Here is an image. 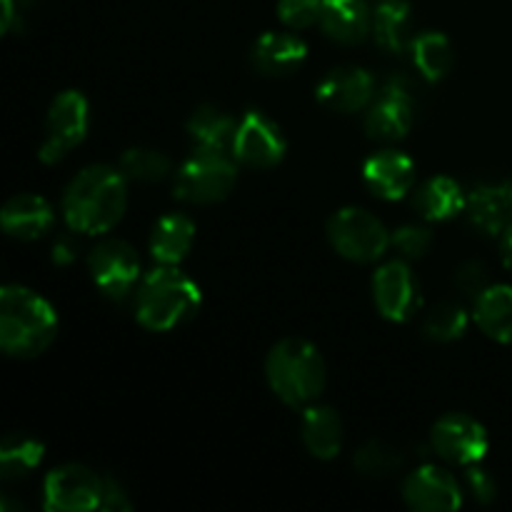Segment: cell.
<instances>
[{
	"mask_svg": "<svg viewBox=\"0 0 512 512\" xmlns=\"http://www.w3.org/2000/svg\"><path fill=\"white\" fill-rule=\"evenodd\" d=\"M128 208V178L120 168L88 165L63 195V218L73 233L103 235L120 223Z\"/></svg>",
	"mask_w": 512,
	"mask_h": 512,
	"instance_id": "6da1fadb",
	"label": "cell"
},
{
	"mask_svg": "<svg viewBox=\"0 0 512 512\" xmlns=\"http://www.w3.org/2000/svg\"><path fill=\"white\" fill-rule=\"evenodd\" d=\"M58 333L53 305L23 285H5L0 293V345L13 358H35Z\"/></svg>",
	"mask_w": 512,
	"mask_h": 512,
	"instance_id": "7a4b0ae2",
	"label": "cell"
},
{
	"mask_svg": "<svg viewBox=\"0 0 512 512\" xmlns=\"http://www.w3.org/2000/svg\"><path fill=\"white\" fill-rule=\"evenodd\" d=\"M325 360L313 343L285 338L270 348L265 358V378L270 390L290 408H308L325 390Z\"/></svg>",
	"mask_w": 512,
	"mask_h": 512,
	"instance_id": "3957f363",
	"label": "cell"
},
{
	"mask_svg": "<svg viewBox=\"0 0 512 512\" xmlns=\"http://www.w3.org/2000/svg\"><path fill=\"white\" fill-rule=\"evenodd\" d=\"M203 303L198 283L175 265H160L145 275L138 290V323L153 333H168L188 323Z\"/></svg>",
	"mask_w": 512,
	"mask_h": 512,
	"instance_id": "277c9868",
	"label": "cell"
},
{
	"mask_svg": "<svg viewBox=\"0 0 512 512\" xmlns=\"http://www.w3.org/2000/svg\"><path fill=\"white\" fill-rule=\"evenodd\" d=\"M235 183H238V170L228 155L195 150L175 173L173 193L183 203L210 205L228 198Z\"/></svg>",
	"mask_w": 512,
	"mask_h": 512,
	"instance_id": "5b68a950",
	"label": "cell"
},
{
	"mask_svg": "<svg viewBox=\"0 0 512 512\" xmlns=\"http://www.w3.org/2000/svg\"><path fill=\"white\" fill-rule=\"evenodd\" d=\"M330 245L353 263H373L390 248V233L380 218L363 208H340L328 220Z\"/></svg>",
	"mask_w": 512,
	"mask_h": 512,
	"instance_id": "8992f818",
	"label": "cell"
},
{
	"mask_svg": "<svg viewBox=\"0 0 512 512\" xmlns=\"http://www.w3.org/2000/svg\"><path fill=\"white\" fill-rule=\"evenodd\" d=\"M90 128L88 100L80 90H63L55 95L45 118V140L40 145V163L55 165L85 140Z\"/></svg>",
	"mask_w": 512,
	"mask_h": 512,
	"instance_id": "52a82bcc",
	"label": "cell"
},
{
	"mask_svg": "<svg viewBox=\"0 0 512 512\" xmlns=\"http://www.w3.org/2000/svg\"><path fill=\"white\" fill-rule=\"evenodd\" d=\"M105 480L78 463H68L48 473L43 483L45 510L90 512L103 508Z\"/></svg>",
	"mask_w": 512,
	"mask_h": 512,
	"instance_id": "ba28073f",
	"label": "cell"
},
{
	"mask_svg": "<svg viewBox=\"0 0 512 512\" xmlns=\"http://www.w3.org/2000/svg\"><path fill=\"white\" fill-rule=\"evenodd\" d=\"M430 445L443 460L453 465H478L488 455L490 438L485 425L465 413H448L430 430Z\"/></svg>",
	"mask_w": 512,
	"mask_h": 512,
	"instance_id": "9c48e42d",
	"label": "cell"
},
{
	"mask_svg": "<svg viewBox=\"0 0 512 512\" xmlns=\"http://www.w3.org/2000/svg\"><path fill=\"white\" fill-rule=\"evenodd\" d=\"M90 278L105 298L120 300L138 285L140 258L135 248L125 240L110 238L95 245L88 258Z\"/></svg>",
	"mask_w": 512,
	"mask_h": 512,
	"instance_id": "30bf717a",
	"label": "cell"
},
{
	"mask_svg": "<svg viewBox=\"0 0 512 512\" xmlns=\"http://www.w3.org/2000/svg\"><path fill=\"white\" fill-rule=\"evenodd\" d=\"M373 298L380 315L390 323H408L420 310V285L405 260H390L373 275Z\"/></svg>",
	"mask_w": 512,
	"mask_h": 512,
	"instance_id": "8fae6325",
	"label": "cell"
},
{
	"mask_svg": "<svg viewBox=\"0 0 512 512\" xmlns=\"http://www.w3.org/2000/svg\"><path fill=\"white\" fill-rule=\"evenodd\" d=\"M288 143L275 120L260 110H248L238 123L233 155L250 168H275L285 158Z\"/></svg>",
	"mask_w": 512,
	"mask_h": 512,
	"instance_id": "7c38bea8",
	"label": "cell"
},
{
	"mask_svg": "<svg viewBox=\"0 0 512 512\" xmlns=\"http://www.w3.org/2000/svg\"><path fill=\"white\" fill-rule=\"evenodd\" d=\"M415 120L413 88L405 78H393L385 83L383 95L375 100L365 118V130L370 138L400 140L410 133Z\"/></svg>",
	"mask_w": 512,
	"mask_h": 512,
	"instance_id": "4fadbf2b",
	"label": "cell"
},
{
	"mask_svg": "<svg viewBox=\"0 0 512 512\" xmlns=\"http://www.w3.org/2000/svg\"><path fill=\"white\" fill-rule=\"evenodd\" d=\"M403 498L413 510H458L463 505V490L455 475L440 465H420L405 480Z\"/></svg>",
	"mask_w": 512,
	"mask_h": 512,
	"instance_id": "5bb4252c",
	"label": "cell"
},
{
	"mask_svg": "<svg viewBox=\"0 0 512 512\" xmlns=\"http://www.w3.org/2000/svg\"><path fill=\"white\" fill-rule=\"evenodd\" d=\"M315 95L333 113H358L373 100L375 78L368 70L343 65V68H333L320 80Z\"/></svg>",
	"mask_w": 512,
	"mask_h": 512,
	"instance_id": "9a60e30c",
	"label": "cell"
},
{
	"mask_svg": "<svg viewBox=\"0 0 512 512\" xmlns=\"http://www.w3.org/2000/svg\"><path fill=\"white\" fill-rule=\"evenodd\" d=\"M363 180L370 193L393 203L413 190L415 163L400 150H378L365 160Z\"/></svg>",
	"mask_w": 512,
	"mask_h": 512,
	"instance_id": "2e32d148",
	"label": "cell"
},
{
	"mask_svg": "<svg viewBox=\"0 0 512 512\" xmlns=\"http://www.w3.org/2000/svg\"><path fill=\"white\" fill-rule=\"evenodd\" d=\"M0 223L10 238L18 240H38L45 233H50L55 223V213L50 203L40 195L20 193L5 203L0 213Z\"/></svg>",
	"mask_w": 512,
	"mask_h": 512,
	"instance_id": "e0dca14e",
	"label": "cell"
},
{
	"mask_svg": "<svg viewBox=\"0 0 512 512\" xmlns=\"http://www.w3.org/2000/svg\"><path fill=\"white\" fill-rule=\"evenodd\" d=\"M465 210L470 223L485 235H503L512 225V183L480 185L470 193Z\"/></svg>",
	"mask_w": 512,
	"mask_h": 512,
	"instance_id": "ac0fdd59",
	"label": "cell"
},
{
	"mask_svg": "<svg viewBox=\"0 0 512 512\" xmlns=\"http://www.w3.org/2000/svg\"><path fill=\"white\" fill-rule=\"evenodd\" d=\"M320 25L335 43H363L373 30V13L365 0H323Z\"/></svg>",
	"mask_w": 512,
	"mask_h": 512,
	"instance_id": "d6986e66",
	"label": "cell"
},
{
	"mask_svg": "<svg viewBox=\"0 0 512 512\" xmlns=\"http://www.w3.org/2000/svg\"><path fill=\"white\" fill-rule=\"evenodd\" d=\"M308 58V45L290 33H265L255 40L253 60L255 70L263 75H290Z\"/></svg>",
	"mask_w": 512,
	"mask_h": 512,
	"instance_id": "ffe728a7",
	"label": "cell"
},
{
	"mask_svg": "<svg viewBox=\"0 0 512 512\" xmlns=\"http://www.w3.org/2000/svg\"><path fill=\"white\" fill-rule=\"evenodd\" d=\"M300 438L308 453L318 460L338 458L343 448V423L330 405H308L300 420Z\"/></svg>",
	"mask_w": 512,
	"mask_h": 512,
	"instance_id": "44dd1931",
	"label": "cell"
},
{
	"mask_svg": "<svg viewBox=\"0 0 512 512\" xmlns=\"http://www.w3.org/2000/svg\"><path fill=\"white\" fill-rule=\"evenodd\" d=\"M188 135L198 153H220L225 155L233 150L238 123L215 105H200L188 120Z\"/></svg>",
	"mask_w": 512,
	"mask_h": 512,
	"instance_id": "7402d4cb",
	"label": "cell"
},
{
	"mask_svg": "<svg viewBox=\"0 0 512 512\" xmlns=\"http://www.w3.org/2000/svg\"><path fill=\"white\" fill-rule=\"evenodd\" d=\"M195 243V223L183 213H168L155 223L150 255L160 265H178Z\"/></svg>",
	"mask_w": 512,
	"mask_h": 512,
	"instance_id": "603a6c76",
	"label": "cell"
},
{
	"mask_svg": "<svg viewBox=\"0 0 512 512\" xmlns=\"http://www.w3.org/2000/svg\"><path fill=\"white\" fill-rule=\"evenodd\" d=\"M473 315L488 338L512 345V285H490L475 300Z\"/></svg>",
	"mask_w": 512,
	"mask_h": 512,
	"instance_id": "cb8c5ba5",
	"label": "cell"
},
{
	"mask_svg": "<svg viewBox=\"0 0 512 512\" xmlns=\"http://www.w3.org/2000/svg\"><path fill=\"white\" fill-rule=\"evenodd\" d=\"M465 205H468V200H465L463 188L448 175H435V178L425 180L423 188L415 193V208L430 223L453 220L455 215L463 213Z\"/></svg>",
	"mask_w": 512,
	"mask_h": 512,
	"instance_id": "d4e9b609",
	"label": "cell"
},
{
	"mask_svg": "<svg viewBox=\"0 0 512 512\" xmlns=\"http://www.w3.org/2000/svg\"><path fill=\"white\" fill-rule=\"evenodd\" d=\"M410 10L408 0H380L373 10V35L380 48L390 53H400L405 48L410 28Z\"/></svg>",
	"mask_w": 512,
	"mask_h": 512,
	"instance_id": "484cf974",
	"label": "cell"
},
{
	"mask_svg": "<svg viewBox=\"0 0 512 512\" xmlns=\"http://www.w3.org/2000/svg\"><path fill=\"white\" fill-rule=\"evenodd\" d=\"M43 443L28 433H10L0 445V473L3 480H18L43 463Z\"/></svg>",
	"mask_w": 512,
	"mask_h": 512,
	"instance_id": "4316f807",
	"label": "cell"
},
{
	"mask_svg": "<svg viewBox=\"0 0 512 512\" xmlns=\"http://www.w3.org/2000/svg\"><path fill=\"white\" fill-rule=\"evenodd\" d=\"M413 60L425 80L438 83L453 68V45L443 33L428 30L413 40Z\"/></svg>",
	"mask_w": 512,
	"mask_h": 512,
	"instance_id": "83f0119b",
	"label": "cell"
},
{
	"mask_svg": "<svg viewBox=\"0 0 512 512\" xmlns=\"http://www.w3.org/2000/svg\"><path fill=\"white\" fill-rule=\"evenodd\" d=\"M120 170L135 183H158L173 170V160L168 153L155 148H128L120 155Z\"/></svg>",
	"mask_w": 512,
	"mask_h": 512,
	"instance_id": "f1b7e54d",
	"label": "cell"
},
{
	"mask_svg": "<svg viewBox=\"0 0 512 512\" xmlns=\"http://www.w3.org/2000/svg\"><path fill=\"white\" fill-rule=\"evenodd\" d=\"M468 310L458 303H440L425 315L423 335L433 343H453L468 330Z\"/></svg>",
	"mask_w": 512,
	"mask_h": 512,
	"instance_id": "f546056e",
	"label": "cell"
},
{
	"mask_svg": "<svg viewBox=\"0 0 512 512\" xmlns=\"http://www.w3.org/2000/svg\"><path fill=\"white\" fill-rule=\"evenodd\" d=\"M355 468L365 478H388L403 465V455L385 440H368L353 458Z\"/></svg>",
	"mask_w": 512,
	"mask_h": 512,
	"instance_id": "4dcf8cb0",
	"label": "cell"
},
{
	"mask_svg": "<svg viewBox=\"0 0 512 512\" xmlns=\"http://www.w3.org/2000/svg\"><path fill=\"white\" fill-rule=\"evenodd\" d=\"M390 245L403 255L405 260H420L433 248V233L420 225H403L390 233Z\"/></svg>",
	"mask_w": 512,
	"mask_h": 512,
	"instance_id": "1f68e13d",
	"label": "cell"
},
{
	"mask_svg": "<svg viewBox=\"0 0 512 512\" xmlns=\"http://www.w3.org/2000/svg\"><path fill=\"white\" fill-rule=\"evenodd\" d=\"M320 13H323V0H280L278 3V18L293 30L320 23Z\"/></svg>",
	"mask_w": 512,
	"mask_h": 512,
	"instance_id": "d6a6232c",
	"label": "cell"
},
{
	"mask_svg": "<svg viewBox=\"0 0 512 512\" xmlns=\"http://www.w3.org/2000/svg\"><path fill=\"white\" fill-rule=\"evenodd\" d=\"M455 285L463 290V295L478 300L480 295H483L485 290L490 288V285H488V270H485V265L470 260V263L460 265L458 275H455Z\"/></svg>",
	"mask_w": 512,
	"mask_h": 512,
	"instance_id": "836d02e7",
	"label": "cell"
},
{
	"mask_svg": "<svg viewBox=\"0 0 512 512\" xmlns=\"http://www.w3.org/2000/svg\"><path fill=\"white\" fill-rule=\"evenodd\" d=\"M465 485H468V490L480 505H490L495 500V493H498V483H495L488 470L480 468V463L470 465L468 473H465Z\"/></svg>",
	"mask_w": 512,
	"mask_h": 512,
	"instance_id": "e575fe53",
	"label": "cell"
},
{
	"mask_svg": "<svg viewBox=\"0 0 512 512\" xmlns=\"http://www.w3.org/2000/svg\"><path fill=\"white\" fill-rule=\"evenodd\" d=\"M105 490H103V510H133L128 493H125L123 485L113 478V475H103Z\"/></svg>",
	"mask_w": 512,
	"mask_h": 512,
	"instance_id": "d590c367",
	"label": "cell"
},
{
	"mask_svg": "<svg viewBox=\"0 0 512 512\" xmlns=\"http://www.w3.org/2000/svg\"><path fill=\"white\" fill-rule=\"evenodd\" d=\"M75 253H78V245H75V240L60 238L58 243L53 245V263L55 265H70L75 260Z\"/></svg>",
	"mask_w": 512,
	"mask_h": 512,
	"instance_id": "8d00e7d4",
	"label": "cell"
},
{
	"mask_svg": "<svg viewBox=\"0 0 512 512\" xmlns=\"http://www.w3.org/2000/svg\"><path fill=\"white\" fill-rule=\"evenodd\" d=\"M0 5H3V13H0V30H3L5 35L13 30V23H15V15H18V8H15V0H0Z\"/></svg>",
	"mask_w": 512,
	"mask_h": 512,
	"instance_id": "74e56055",
	"label": "cell"
},
{
	"mask_svg": "<svg viewBox=\"0 0 512 512\" xmlns=\"http://www.w3.org/2000/svg\"><path fill=\"white\" fill-rule=\"evenodd\" d=\"M500 248H503L505 268L512 270V225L503 233V245H500Z\"/></svg>",
	"mask_w": 512,
	"mask_h": 512,
	"instance_id": "f35d334b",
	"label": "cell"
}]
</instances>
